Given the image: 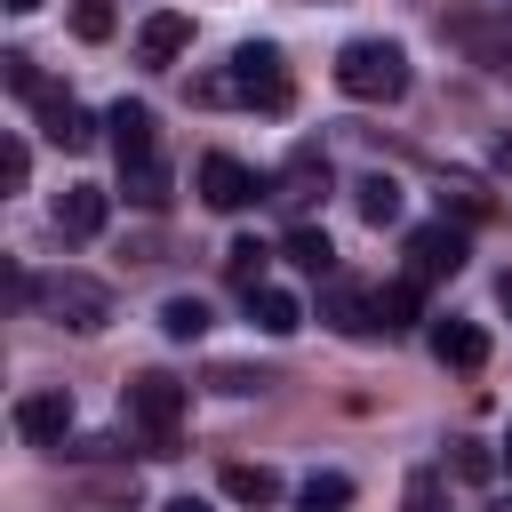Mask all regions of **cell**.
I'll list each match as a JSON object with an SVG mask.
<instances>
[{
	"mask_svg": "<svg viewBox=\"0 0 512 512\" xmlns=\"http://www.w3.org/2000/svg\"><path fill=\"white\" fill-rule=\"evenodd\" d=\"M120 416H128V448L136 456H176L184 448V384L144 368L120 384Z\"/></svg>",
	"mask_w": 512,
	"mask_h": 512,
	"instance_id": "1",
	"label": "cell"
},
{
	"mask_svg": "<svg viewBox=\"0 0 512 512\" xmlns=\"http://www.w3.org/2000/svg\"><path fill=\"white\" fill-rule=\"evenodd\" d=\"M336 88L352 104H400L408 96V48L400 40H344L336 48Z\"/></svg>",
	"mask_w": 512,
	"mask_h": 512,
	"instance_id": "2",
	"label": "cell"
},
{
	"mask_svg": "<svg viewBox=\"0 0 512 512\" xmlns=\"http://www.w3.org/2000/svg\"><path fill=\"white\" fill-rule=\"evenodd\" d=\"M200 96H232V104H256V112H288V96H296V80H288V64H280V48H264V40H248V48H232V72L224 80H200Z\"/></svg>",
	"mask_w": 512,
	"mask_h": 512,
	"instance_id": "3",
	"label": "cell"
},
{
	"mask_svg": "<svg viewBox=\"0 0 512 512\" xmlns=\"http://www.w3.org/2000/svg\"><path fill=\"white\" fill-rule=\"evenodd\" d=\"M32 296H40V312H48L56 328H72V336H96V328L112 320V288L88 280V272H56V280H40Z\"/></svg>",
	"mask_w": 512,
	"mask_h": 512,
	"instance_id": "4",
	"label": "cell"
},
{
	"mask_svg": "<svg viewBox=\"0 0 512 512\" xmlns=\"http://www.w3.org/2000/svg\"><path fill=\"white\" fill-rule=\"evenodd\" d=\"M264 192H272V176H256V168H240L232 152H208V160H200V200H208V208H224V216H240V208H248V200H264Z\"/></svg>",
	"mask_w": 512,
	"mask_h": 512,
	"instance_id": "5",
	"label": "cell"
},
{
	"mask_svg": "<svg viewBox=\"0 0 512 512\" xmlns=\"http://www.w3.org/2000/svg\"><path fill=\"white\" fill-rule=\"evenodd\" d=\"M408 272L416 280H456L464 272V224H448V216L440 224H416L408 232Z\"/></svg>",
	"mask_w": 512,
	"mask_h": 512,
	"instance_id": "6",
	"label": "cell"
},
{
	"mask_svg": "<svg viewBox=\"0 0 512 512\" xmlns=\"http://www.w3.org/2000/svg\"><path fill=\"white\" fill-rule=\"evenodd\" d=\"M16 432L32 448H64L72 440V392H24L16 400Z\"/></svg>",
	"mask_w": 512,
	"mask_h": 512,
	"instance_id": "7",
	"label": "cell"
},
{
	"mask_svg": "<svg viewBox=\"0 0 512 512\" xmlns=\"http://www.w3.org/2000/svg\"><path fill=\"white\" fill-rule=\"evenodd\" d=\"M320 192H328V160H320V152L304 144V152H296V160H288V168L272 176V192H264V200H272V208H288V216H304V208H312Z\"/></svg>",
	"mask_w": 512,
	"mask_h": 512,
	"instance_id": "8",
	"label": "cell"
},
{
	"mask_svg": "<svg viewBox=\"0 0 512 512\" xmlns=\"http://www.w3.org/2000/svg\"><path fill=\"white\" fill-rule=\"evenodd\" d=\"M104 128H112V152H120V168H136V160H160V128H152V112L144 104H112L104 112Z\"/></svg>",
	"mask_w": 512,
	"mask_h": 512,
	"instance_id": "9",
	"label": "cell"
},
{
	"mask_svg": "<svg viewBox=\"0 0 512 512\" xmlns=\"http://www.w3.org/2000/svg\"><path fill=\"white\" fill-rule=\"evenodd\" d=\"M40 136L56 144V152H88L96 144V120H88V104H72V96H40Z\"/></svg>",
	"mask_w": 512,
	"mask_h": 512,
	"instance_id": "10",
	"label": "cell"
},
{
	"mask_svg": "<svg viewBox=\"0 0 512 512\" xmlns=\"http://www.w3.org/2000/svg\"><path fill=\"white\" fill-rule=\"evenodd\" d=\"M104 216H112L104 184H64V192H56V232H64V240H96Z\"/></svg>",
	"mask_w": 512,
	"mask_h": 512,
	"instance_id": "11",
	"label": "cell"
},
{
	"mask_svg": "<svg viewBox=\"0 0 512 512\" xmlns=\"http://www.w3.org/2000/svg\"><path fill=\"white\" fill-rule=\"evenodd\" d=\"M184 48H192V16H176V8L144 16V32H136V64H176Z\"/></svg>",
	"mask_w": 512,
	"mask_h": 512,
	"instance_id": "12",
	"label": "cell"
},
{
	"mask_svg": "<svg viewBox=\"0 0 512 512\" xmlns=\"http://www.w3.org/2000/svg\"><path fill=\"white\" fill-rule=\"evenodd\" d=\"M416 320H424V280H416V272L384 280V288H376V328L400 336V328H416Z\"/></svg>",
	"mask_w": 512,
	"mask_h": 512,
	"instance_id": "13",
	"label": "cell"
},
{
	"mask_svg": "<svg viewBox=\"0 0 512 512\" xmlns=\"http://www.w3.org/2000/svg\"><path fill=\"white\" fill-rule=\"evenodd\" d=\"M248 320H256L264 336H296V328H304V304H296L288 288L264 280V288H248Z\"/></svg>",
	"mask_w": 512,
	"mask_h": 512,
	"instance_id": "14",
	"label": "cell"
},
{
	"mask_svg": "<svg viewBox=\"0 0 512 512\" xmlns=\"http://www.w3.org/2000/svg\"><path fill=\"white\" fill-rule=\"evenodd\" d=\"M432 352H440V368H480V360H488V328L440 320V328H432Z\"/></svg>",
	"mask_w": 512,
	"mask_h": 512,
	"instance_id": "15",
	"label": "cell"
},
{
	"mask_svg": "<svg viewBox=\"0 0 512 512\" xmlns=\"http://www.w3.org/2000/svg\"><path fill=\"white\" fill-rule=\"evenodd\" d=\"M224 496L248 504V512H272L280 504V472L272 464H224Z\"/></svg>",
	"mask_w": 512,
	"mask_h": 512,
	"instance_id": "16",
	"label": "cell"
},
{
	"mask_svg": "<svg viewBox=\"0 0 512 512\" xmlns=\"http://www.w3.org/2000/svg\"><path fill=\"white\" fill-rule=\"evenodd\" d=\"M280 256H288L296 272H312V280H328V272H336V248H328V232H320V224H296V232L280 240Z\"/></svg>",
	"mask_w": 512,
	"mask_h": 512,
	"instance_id": "17",
	"label": "cell"
},
{
	"mask_svg": "<svg viewBox=\"0 0 512 512\" xmlns=\"http://www.w3.org/2000/svg\"><path fill=\"white\" fill-rule=\"evenodd\" d=\"M344 336H376V296H360V288H344V280H328V304H320Z\"/></svg>",
	"mask_w": 512,
	"mask_h": 512,
	"instance_id": "18",
	"label": "cell"
},
{
	"mask_svg": "<svg viewBox=\"0 0 512 512\" xmlns=\"http://www.w3.org/2000/svg\"><path fill=\"white\" fill-rule=\"evenodd\" d=\"M120 192H128L136 208H168V160H136V168H120Z\"/></svg>",
	"mask_w": 512,
	"mask_h": 512,
	"instance_id": "19",
	"label": "cell"
},
{
	"mask_svg": "<svg viewBox=\"0 0 512 512\" xmlns=\"http://www.w3.org/2000/svg\"><path fill=\"white\" fill-rule=\"evenodd\" d=\"M352 200H360V216H368V224H400V184H392V176H360V184H352Z\"/></svg>",
	"mask_w": 512,
	"mask_h": 512,
	"instance_id": "20",
	"label": "cell"
},
{
	"mask_svg": "<svg viewBox=\"0 0 512 512\" xmlns=\"http://www.w3.org/2000/svg\"><path fill=\"white\" fill-rule=\"evenodd\" d=\"M344 504H352V480L344 472H312L296 488V512H344Z\"/></svg>",
	"mask_w": 512,
	"mask_h": 512,
	"instance_id": "21",
	"label": "cell"
},
{
	"mask_svg": "<svg viewBox=\"0 0 512 512\" xmlns=\"http://www.w3.org/2000/svg\"><path fill=\"white\" fill-rule=\"evenodd\" d=\"M448 208H456V224H488V216H496V200H488L480 184H464V176L440 184V216H448Z\"/></svg>",
	"mask_w": 512,
	"mask_h": 512,
	"instance_id": "22",
	"label": "cell"
},
{
	"mask_svg": "<svg viewBox=\"0 0 512 512\" xmlns=\"http://www.w3.org/2000/svg\"><path fill=\"white\" fill-rule=\"evenodd\" d=\"M160 328H168L176 344H192V336H208V304H200V296H168V304H160Z\"/></svg>",
	"mask_w": 512,
	"mask_h": 512,
	"instance_id": "23",
	"label": "cell"
},
{
	"mask_svg": "<svg viewBox=\"0 0 512 512\" xmlns=\"http://www.w3.org/2000/svg\"><path fill=\"white\" fill-rule=\"evenodd\" d=\"M264 256H272L264 240H232V248H224V272H232L240 288H264Z\"/></svg>",
	"mask_w": 512,
	"mask_h": 512,
	"instance_id": "24",
	"label": "cell"
},
{
	"mask_svg": "<svg viewBox=\"0 0 512 512\" xmlns=\"http://www.w3.org/2000/svg\"><path fill=\"white\" fill-rule=\"evenodd\" d=\"M400 512H448V480L424 464V472H408V496H400Z\"/></svg>",
	"mask_w": 512,
	"mask_h": 512,
	"instance_id": "25",
	"label": "cell"
},
{
	"mask_svg": "<svg viewBox=\"0 0 512 512\" xmlns=\"http://www.w3.org/2000/svg\"><path fill=\"white\" fill-rule=\"evenodd\" d=\"M0 72H8V88H16V96H32V104L48 96V80H40V64H32L24 48H8V56H0Z\"/></svg>",
	"mask_w": 512,
	"mask_h": 512,
	"instance_id": "26",
	"label": "cell"
},
{
	"mask_svg": "<svg viewBox=\"0 0 512 512\" xmlns=\"http://www.w3.org/2000/svg\"><path fill=\"white\" fill-rule=\"evenodd\" d=\"M72 32L80 40H112V0H72Z\"/></svg>",
	"mask_w": 512,
	"mask_h": 512,
	"instance_id": "27",
	"label": "cell"
},
{
	"mask_svg": "<svg viewBox=\"0 0 512 512\" xmlns=\"http://www.w3.org/2000/svg\"><path fill=\"white\" fill-rule=\"evenodd\" d=\"M24 176H32V152L8 136V144H0V184H8V192H24Z\"/></svg>",
	"mask_w": 512,
	"mask_h": 512,
	"instance_id": "28",
	"label": "cell"
},
{
	"mask_svg": "<svg viewBox=\"0 0 512 512\" xmlns=\"http://www.w3.org/2000/svg\"><path fill=\"white\" fill-rule=\"evenodd\" d=\"M64 456H80V464H104V456H128L112 432H88V440H64Z\"/></svg>",
	"mask_w": 512,
	"mask_h": 512,
	"instance_id": "29",
	"label": "cell"
},
{
	"mask_svg": "<svg viewBox=\"0 0 512 512\" xmlns=\"http://www.w3.org/2000/svg\"><path fill=\"white\" fill-rule=\"evenodd\" d=\"M456 472H464V480H488L496 456H488V448H456Z\"/></svg>",
	"mask_w": 512,
	"mask_h": 512,
	"instance_id": "30",
	"label": "cell"
},
{
	"mask_svg": "<svg viewBox=\"0 0 512 512\" xmlns=\"http://www.w3.org/2000/svg\"><path fill=\"white\" fill-rule=\"evenodd\" d=\"M208 384H216V392H256V384H264V376H248V368H216V376H208Z\"/></svg>",
	"mask_w": 512,
	"mask_h": 512,
	"instance_id": "31",
	"label": "cell"
},
{
	"mask_svg": "<svg viewBox=\"0 0 512 512\" xmlns=\"http://www.w3.org/2000/svg\"><path fill=\"white\" fill-rule=\"evenodd\" d=\"M160 512H208V504H200V496H176V504H160Z\"/></svg>",
	"mask_w": 512,
	"mask_h": 512,
	"instance_id": "32",
	"label": "cell"
},
{
	"mask_svg": "<svg viewBox=\"0 0 512 512\" xmlns=\"http://www.w3.org/2000/svg\"><path fill=\"white\" fill-rule=\"evenodd\" d=\"M496 168H512V136H504V144H496Z\"/></svg>",
	"mask_w": 512,
	"mask_h": 512,
	"instance_id": "33",
	"label": "cell"
},
{
	"mask_svg": "<svg viewBox=\"0 0 512 512\" xmlns=\"http://www.w3.org/2000/svg\"><path fill=\"white\" fill-rule=\"evenodd\" d=\"M496 296H504V312H512V272H504V280H496Z\"/></svg>",
	"mask_w": 512,
	"mask_h": 512,
	"instance_id": "34",
	"label": "cell"
},
{
	"mask_svg": "<svg viewBox=\"0 0 512 512\" xmlns=\"http://www.w3.org/2000/svg\"><path fill=\"white\" fill-rule=\"evenodd\" d=\"M8 8H16V16H32V8H40V0H8Z\"/></svg>",
	"mask_w": 512,
	"mask_h": 512,
	"instance_id": "35",
	"label": "cell"
},
{
	"mask_svg": "<svg viewBox=\"0 0 512 512\" xmlns=\"http://www.w3.org/2000/svg\"><path fill=\"white\" fill-rule=\"evenodd\" d=\"M504 464H512V440H504Z\"/></svg>",
	"mask_w": 512,
	"mask_h": 512,
	"instance_id": "36",
	"label": "cell"
},
{
	"mask_svg": "<svg viewBox=\"0 0 512 512\" xmlns=\"http://www.w3.org/2000/svg\"><path fill=\"white\" fill-rule=\"evenodd\" d=\"M504 8H512V0H504Z\"/></svg>",
	"mask_w": 512,
	"mask_h": 512,
	"instance_id": "37",
	"label": "cell"
}]
</instances>
